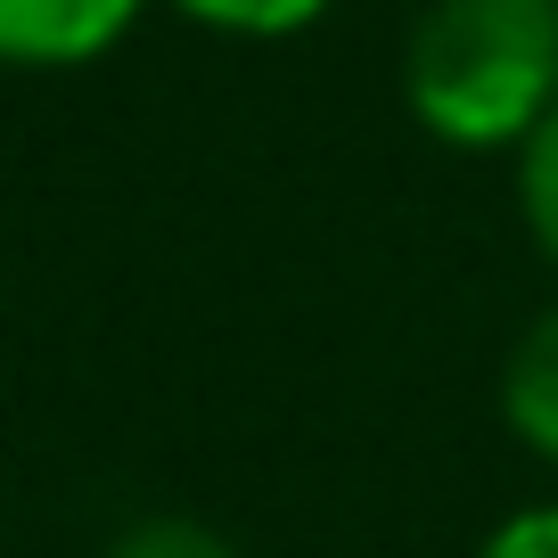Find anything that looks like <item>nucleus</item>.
Instances as JSON below:
<instances>
[{
	"label": "nucleus",
	"instance_id": "obj_1",
	"mask_svg": "<svg viewBox=\"0 0 558 558\" xmlns=\"http://www.w3.org/2000/svg\"><path fill=\"white\" fill-rule=\"evenodd\" d=\"M402 99L444 148H525L558 107V0H436L402 50Z\"/></svg>",
	"mask_w": 558,
	"mask_h": 558
},
{
	"label": "nucleus",
	"instance_id": "obj_2",
	"mask_svg": "<svg viewBox=\"0 0 558 558\" xmlns=\"http://www.w3.org/2000/svg\"><path fill=\"white\" fill-rule=\"evenodd\" d=\"M148 0H0V66H90Z\"/></svg>",
	"mask_w": 558,
	"mask_h": 558
},
{
	"label": "nucleus",
	"instance_id": "obj_3",
	"mask_svg": "<svg viewBox=\"0 0 558 558\" xmlns=\"http://www.w3.org/2000/svg\"><path fill=\"white\" fill-rule=\"evenodd\" d=\"M501 411L518 427L525 452L558 460V304L534 320V329L509 345V369H501Z\"/></svg>",
	"mask_w": 558,
	"mask_h": 558
},
{
	"label": "nucleus",
	"instance_id": "obj_4",
	"mask_svg": "<svg viewBox=\"0 0 558 558\" xmlns=\"http://www.w3.org/2000/svg\"><path fill=\"white\" fill-rule=\"evenodd\" d=\"M190 25L206 34H239V41H288L329 9V0H173Z\"/></svg>",
	"mask_w": 558,
	"mask_h": 558
},
{
	"label": "nucleus",
	"instance_id": "obj_5",
	"mask_svg": "<svg viewBox=\"0 0 558 558\" xmlns=\"http://www.w3.org/2000/svg\"><path fill=\"white\" fill-rule=\"evenodd\" d=\"M518 206H525L534 246L558 263V107L534 123V140L518 148Z\"/></svg>",
	"mask_w": 558,
	"mask_h": 558
},
{
	"label": "nucleus",
	"instance_id": "obj_6",
	"mask_svg": "<svg viewBox=\"0 0 558 558\" xmlns=\"http://www.w3.org/2000/svg\"><path fill=\"white\" fill-rule=\"evenodd\" d=\"M107 558H239V550H230L206 518H140V525L116 534Z\"/></svg>",
	"mask_w": 558,
	"mask_h": 558
},
{
	"label": "nucleus",
	"instance_id": "obj_7",
	"mask_svg": "<svg viewBox=\"0 0 558 558\" xmlns=\"http://www.w3.org/2000/svg\"><path fill=\"white\" fill-rule=\"evenodd\" d=\"M476 558H558V501L518 509L509 525H493V542H485Z\"/></svg>",
	"mask_w": 558,
	"mask_h": 558
}]
</instances>
